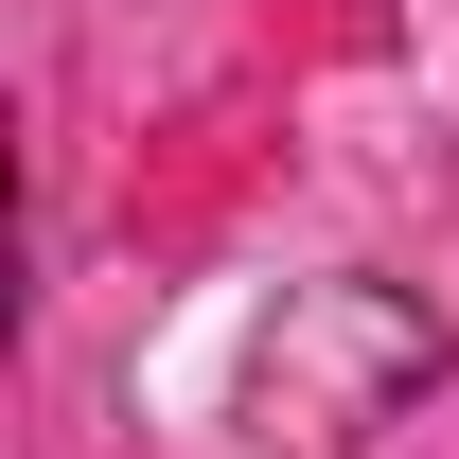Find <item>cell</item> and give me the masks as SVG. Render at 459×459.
<instances>
[{
	"label": "cell",
	"mask_w": 459,
	"mask_h": 459,
	"mask_svg": "<svg viewBox=\"0 0 459 459\" xmlns=\"http://www.w3.org/2000/svg\"><path fill=\"white\" fill-rule=\"evenodd\" d=\"M442 371V318L406 283H283L265 353H247V389L283 406L300 442H389V406Z\"/></svg>",
	"instance_id": "obj_1"
}]
</instances>
